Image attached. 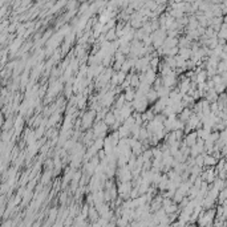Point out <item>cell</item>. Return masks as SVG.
<instances>
[{
    "label": "cell",
    "instance_id": "cell-1",
    "mask_svg": "<svg viewBox=\"0 0 227 227\" xmlns=\"http://www.w3.org/2000/svg\"><path fill=\"white\" fill-rule=\"evenodd\" d=\"M116 121H117V117H116V114H114V112L106 113V116L104 117V122H105L108 126H113V125L116 124Z\"/></svg>",
    "mask_w": 227,
    "mask_h": 227
},
{
    "label": "cell",
    "instance_id": "cell-3",
    "mask_svg": "<svg viewBox=\"0 0 227 227\" xmlns=\"http://www.w3.org/2000/svg\"><path fill=\"white\" fill-rule=\"evenodd\" d=\"M93 118H95V112H88L85 113V116H84V122H82V127H89L92 125V121Z\"/></svg>",
    "mask_w": 227,
    "mask_h": 227
},
{
    "label": "cell",
    "instance_id": "cell-5",
    "mask_svg": "<svg viewBox=\"0 0 227 227\" xmlns=\"http://www.w3.org/2000/svg\"><path fill=\"white\" fill-rule=\"evenodd\" d=\"M218 71L219 72H226L227 71V63H220L218 65Z\"/></svg>",
    "mask_w": 227,
    "mask_h": 227
},
{
    "label": "cell",
    "instance_id": "cell-2",
    "mask_svg": "<svg viewBox=\"0 0 227 227\" xmlns=\"http://www.w3.org/2000/svg\"><path fill=\"white\" fill-rule=\"evenodd\" d=\"M136 93H137V90L134 89L133 86H127V89L125 90V98H126V101L127 102H133L136 100Z\"/></svg>",
    "mask_w": 227,
    "mask_h": 227
},
{
    "label": "cell",
    "instance_id": "cell-4",
    "mask_svg": "<svg viewBox=\"0 0 227 227\" xmlns=\"http://www.w3.org/2000/svg\"><path fill=\"white\" fill-rule=\"evenodd\" d=\"M215 164H216V160L213 158L211 155H206L205 157V165H207V166H214Z\"/></svg>",
    "mask_w": 227,
    "mask_h": 227
}]
</instances>
